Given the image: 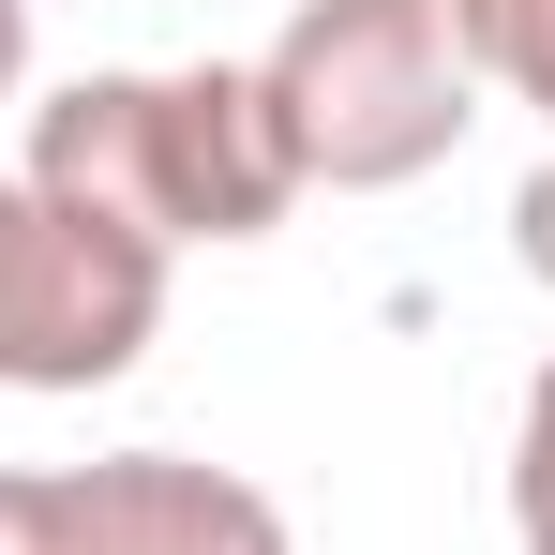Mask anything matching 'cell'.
<instances>
[{"mask_svg": "<svg viewBox=\"0 0 555 555\" xmlns=\"http://www.w3.org/2000/svg\"><path fill=\"white\" fill-rule=\"evenodd\" d=\"M15 181L91 210L151 256H195V241H271L300 210V166H285L271 105H256V61H120V76H76L61 105H30V151Z\"/></svg>", "mask_w": 555, "mask_h": 555, "instance_id": "cell-1", "label": "cell"}, {"mask_svg": "<svg viewBox=\"0 0 555 555\" xmlns=\"http://www.w3.org/2000/svg\"><path fill=\"white\" fill-rule=\"evenodd\" d=\"M256 105H271L300 195H405L465 151L480 76H465L451 0H285Z\"/></svg>", "mask_w": 555, "mask_h": 555, "instance_id": "cell-2", "label": "cell"}, {"mask_svg": "<svg viewBox=\"0 0 555 555\" xmlns=\"http://www.w3.org/2000/svg\"><path fill=\"white\" fill-rule=\"evenodd\" d=\"M166 331V256L0 166V390H105Z\"/></svg>", "mask_w": 555, "mask_h": 555, "instance_id": "cell-3", "label": "cell"}, {"mask_svg": "<svg viewBox=\"0 0 555 555\" xmlns=\"http://www.w3.org/2000/svg\"><path fill=\"white\" fill-rule=\"evenodd\" d=\"M0 555H300L241 465L105 451V465H0Z\"/></svg>", "mask_w": 555, "mask_h": 555, "instance_id": "cell-4", "label": "cell"}, {"mask_svg": "<svg viewBox=\"0 0 555 555\" xmlns=\"http://www.w3.org/2000/svg\"><path fill=\"white\" fill-rule=\"evenodd\" d=\"M451 30H465V76L480 91H511V105L555 120V0H451Z\"/></svg>", "mask_w": 555, "mask_h": 555, "instance_id": "cell-5", "label": "cell"}, {"mask_svg": "<svg viewBox=\"0 0 555 555\" xmlns=\"http://www.w3.org/2000/svg\"><path fill=\"white\" fill-rule=\"evenodd\" d=\"M511 526L526 555H555V361L526 375V421H511Z\"/></svg>", "mask_w": 555, "mask_h": 555, "instance_id": "cell-6", "label": "cell"}, {"mask_svg": "<svg viewBox=\"0 0 555 555\" xmlns=\"http://www.w3.org/2000/svg\"><path fill=\"white\" fill-rule=\"evenodd\" d=\"M511 256H526V271L555 285V151L526 166V181H511Z\"/></svg>", "mask_w": 555, "mask_h": 555, "instance_id": "cell-7", "label": "cell"}, {"mask_svg": "<svg viewBox=\"0 0 555 555\" xmlns=\"http://www.w3.org/2000/svg\"><path fill=\"white\" fill-rule=\"evenodd\" d=\"M30 91V0H0V105Z\"/></svg>", "mask_w": 555, "mask_h": 555, "instance_id": "cell-8", "label": "cell"}]
</instances>
